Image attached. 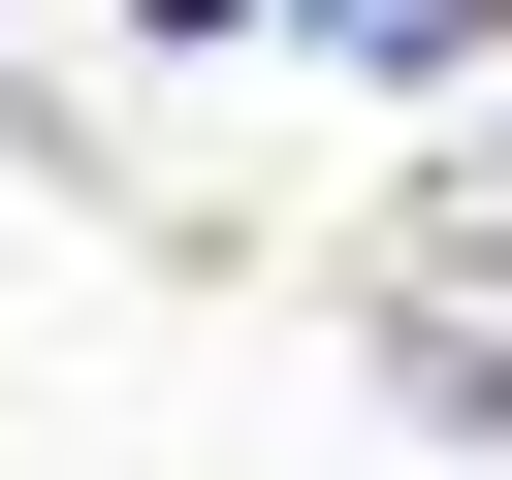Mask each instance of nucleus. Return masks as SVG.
<instances>
[{"label":"nucleus","mask_w":512,"mask_h":480,"mask_svg":"<svg viewBox=\"0 0 512 480\" xmlns=\"http://www.w3.org/2000/svg\"><path fill=\"white\" fill-rule=\"evenodd\" d=\"M288 32H320V64H384V96H416V64H480V32H512V0H288Z\"/></svg>","instance_id":"2"},{"label":"nucleus","mask_w":512,"mask_h":480,"mask_svg":"<svg viewBox=\"0 0 512 480\" xmlns=\"http://www.w3.org/2000/svg\"><path fill=\"white\" fill-rule=\"evenodd\" d=\"M160 32H224V0H160Z\"/></svg>","instance_id":"3"},{"label":"nucleus","mask_w":512,"mask_h":480,"mask_svg":"<svg viewBox=\"0 0 512 480\" xmlns=\"http://www.w3.org/2000/svg\"><path fill=\"white\" fill-rule=\"evenodd\" d=\"M384 320H416V384H512V224H416V288H384Z\"/></svg>","instance_id":"1"}]
</instances>
